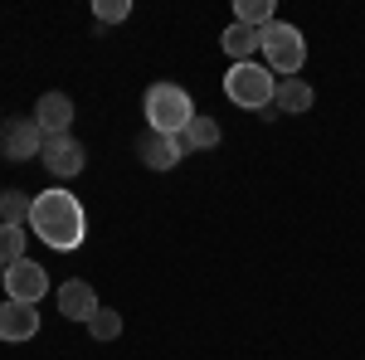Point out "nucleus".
Wrapping results in <instances>:
<instances>
[{"label": "nucleus", "instance_id": "1", "mask_svg": "<svg viewBox=\"0 0 365 360\" xmlns=\"http://www.w3.org/2000/svg\"><path fill=\"white\" fill-rule=\"evenodd\" d=\"M29 229H34V234H39L49 249L73 253L78 244H83V234H88V215H83V205H78V195H68V190H44V195H34Z\"/></svg>", "mask_w": 365, "mask_h": 360}, {"label": "nucleus", "instance_id": "2", "mask_svg": "<svg viewBox=\"0 0 365 360\" xmlns=\"http://www.w3.org/2000/svg\"><path fill=\"white\" fill-rule=\"evenodd\" d=\"M195 122V103L180 83H151L146 88V132L161 137H180Z\"/></svg>", "mask_w": 365, "mask_h": 360}, {"label": "nucleus", "instance_id": "3", "mask_svg": "<svg viewBox=\"0 0 365 360\" xmlns=\"http://www.w3.org/2000/svg\"><path fill=\"white\" fill-rule=\"evenodd\" d=\"M258 49L268 58V73L273 78H297V68L307 63V44H302V29L273 20L268 29H258Z\"/></svg>", "mask_w": 365, "mask_h": 360}, {"label": "nucleus", "instance_id": "4", "mask_svg": "<svg viewBox=\"0 0 365 360\" xmlns=\"http://www.w3.org/2000/svg\"><path fill=\"white\" fill-rule=\"evenodd\" d=\"M225 93L229 103H239V108H273V93H278V78L263 68V63H234L225 73Z\"/></svg>", "mask_w": 365, "mask_h": 360}, {"label": "nucleus", "instance_id": "5", "mask_svg": "<svg viewBox=\"0 0 365 360\" xmlns=\"http://www.w3.org/2000/svg\"><path fill=\"white\" fill-rule=\"evenodd\" d=\"M5 292H10V302L39 307L44 297H49V273H44L34 258H20V263H10V268H5Z\"/></svg>", "mask_w": 365, "mask_h": 360}, {"label": "nucleus", "instance_id": "6", "mask_svg": "<svg viewBox=\"0 0 365 360\" xmlns=\"http://www.w3.org/2000/svg\"><path fill=\"white\" fill-rule=\"evenodd\" d=\"M39 161L49 166V175H54V180H73V175L83 170L88 151H83V141H73L68 132H63V137H44V151H39Z\"/></svg>", "mask_w": 365, "mask_h": 360}, {"label": "nucleus", "instance_id": "7", "mask_svg": "<svg viewBox=\"0 0 365 360\" xmlns=\"http://www.w3.org/2000/svg\"><path fill=\"white\" fill-rule=\"evenodd\" d=\"M39 151H44V127H39L34 117H20V122L5 127V156H10V161H29V156H39Z\"/></svg>", "mask_w": 365, "mask_h": 360}, {"label": "nucleus", "instance_id": "8", "mask_svg": "<svg viewBox=\"0 0 365 360\" xmlns=\"http://www.w3.org/2000/svg\"><path fill=\"white\" fill-rule=\"evenodd\" d=\"M98 292H93V282L83 277H68L63 287H58V312L68 317V322H93V312H98Z\"/></svg>", "mask_w": 365, "mask_h": 360}, {"label": "nucleus", "instance_id": "9", "mask_svg": "<svg viewBox=\"0 0 365 360\" xmlns=\"http://www.w3.org/2000/svg\"><path fill=\"white\" fill-rule=\"evenodd\" d=\"M137 151H141V161H146L151 170H170V166H180V161H185L180 137H161V132H141Z\"/></svg>", "mask_w": 365, "mask_h": 360}, {"label": "nucleus", "instance_id": "10", "mask_svg": "<svg viewBox=\"0 0 365 360\" xmlns=\"http://www.w3.org/2000/svg\"><path fill=\"white\" fill-rule=\"evenodd\" d=\"M39 336V312L29 302H0V341H29Z\"/></svg>", "mask_w": 365, "mask_h": 360}, {"label": "nucleus", "instance_id": "11", "mask_svg": "<svg viewBox=\"0 0 365 360\" xmlns=\"http://www.w3.org/2000/svg\"><path fill=\"white\" fill-rule=\"evenodd\" d=\"M34 122L44 127V137H63L68 122H73V98L68 93H44L34 103Z\"/></svg>", "mask_w": 365, "mask_h": 360}, {"label": "nucleus", "instance_id": "12", "mask_svg": "<svg viewBox=\"0 0 365 360\" xmlns=\"http://www.w3.org/2000/svg\"><path fill=\"white\" fill-rule=\"evenodd\" d=\"M312 103H317V93H312L302 78H278V93H273V108L282 112V117H297V112H307Z\"/></svg>", "mask_w": 365, "mask_h": 360}, {"label": "nucleus", "instance_id": "13", "mask_svg": "<svg viewBox=\"0 0 365 360\" xmlns=\"http://www.w3.org/2000/svg\"><path fill=\"white\" fill-rule=\"evenodd\" d=\"M220 44H225V54L234 58V63H253V49H258V29H249V25H234L220 34Z\"/></svg>", "mask_w": 365, "mask_h": 360}, {"label": "nucleus", "instance_id": "14", "mask_svg": "<svg viewBox=\"0 0 365 360\" xmlns=\"http://www.w3.org/2000/svg\"><path fill=\"white\" fill-rule=\"evenodd\" d=\"M180 146H185V151H215V146H220V122L195 112V122L180 132Z\"/></svg>", "mask_w": 365, "mask_h": 360}, {"label": "nucleus", "instance_id": "15", "mask_svg": "<svg viewBox=\"0 0 365 360\" xmlns=\"http://www.w3.org/2000/svg\"><path fill=\"white\" fill-rule=\"evenodd\" d=\"M29 215H34V200L25 190H0V224H15V229H25Z\"/></svg>", "mask_w": 365, "mask_h": 360}, {"label": "nucleus", "instance_id": "16", "mask_svg": "<svg viewBox=\"0 0 365 360\" xmlns=\"http://www.w3.org/2000/svg\"><path fill=\"white\" fill-rule=\"evenodd\" d=\"M234 20L249 29H268L273 25V0H239L234 5Z\"/></svg>", "mask_w": 365, "mask_h": 360}, {"label": "nucleus", "instance_id": "17", "mask_svg": "<svg viewBox=\"0 0 365 360\" xmlns=\"http://www.w3.org/2000/svg\"><path fill=\"white\" fill-rule=\"evenodd\" d=\"M88 331H93V341H117L122 336V317H117L113 307H98L93 322H88Z\"/></svg>", "mask_w": 365, "mask_h": 360}, {"label": "nucleus", "instance_id": "18", "mask_svg": "<svg viewBox=\"0 0 365 360\" xmlns=\"http://www.w3.org/2000/svg\"><path fill=\"white\" fill-rule=\"evenodd\" d=\"M20 258H25V229L0 224V263L10 268V263H20Z\"/></svg>", "mask_w": 365, "mask_h": 360}, {"label": "nucleus", "instance_id": "19", "mask_svg": "<svg viewBox=\"0 0 365 360\" xmlns=\"http://www.w3.org/2000/svg\"><path fill=\"white\" fill-rule=\"evenodd\" d=\"M127 15H132L127 0H93V20H103V25H117V20H127Z\"/></svg>", "mask_w": 365, "mask_h": 360}, {"label": "nucleus", "instance_id": "20", "mask_svg": "<svg viewBox=\"0 0 365 360\" xmlns=\"http://www.w3.org/2000/svg\"><path fill=\"white\" fill-rule=\"evenodd\" d=\"M0 282H5V263H0Z\"/></svg>", "mask_w": 365, "mask_h": 360}]
</instances>
